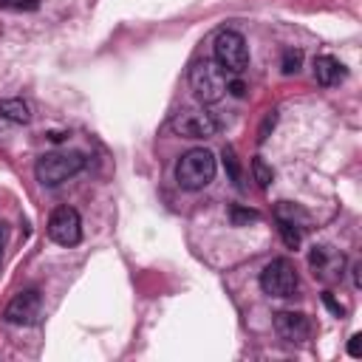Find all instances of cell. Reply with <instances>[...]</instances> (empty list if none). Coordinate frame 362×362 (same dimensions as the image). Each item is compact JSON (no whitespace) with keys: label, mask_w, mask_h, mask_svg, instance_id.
Listing matches in <instances>:
<instances>
[{"label":"cell","mask_w":362,"mask_h":362,"mask_svg":"<svg viewBox=\"0 0 362 362\" xmlns=\"http://www.w3.org/2000/svg\"><path fill=\"white\" fill-rule=\"evenodd\" d=\"M85 167V153L79 150H57V153H45L37 158V181L45 187H57L62 181H68L71 175H76Z\"/></svg>","instance_id":"1"},{"label":"cell","mask_w":362,"mask_h":362,"mask_svg":"<svg viewBox=\"0 0 362 362\" xmlns=\"http://www.w3.org/2000/svg\"><path fill=\"white\" fill-rule=\"evenodd\" d=\"M215 178V156L206 147L187 150L175 164V181L184 189H201Z\"/></svg>","instance_id":"2"},{"label":"cell","mask_w":362,"mask_h":362,"mask_svg":"<svg viewBox=\"0 0 362 362\" xmlns=\"http://www.w3.org/2000/svg\"><path fill=\"white\" fill-rule=\"evenodd\" d=\"M226 71L215 59H198L189 71V85L201 102H218L226 93Z\"/></svg>","instance_id":"3"},{"label":"cell","mask_w":362,"mask_h":362,"mask_svg":"<svg viewBox=\"0 0 362 362\" xmlns=\"http://www.w3.org/2000/svg\"><path fill=\"white\" fill-rule=\"evenodd\" d=\"M297 286H300V277H297L291 260H286V257L266 263V269L260 272V288L269 297H291L297 291Z\"/></svg>","instance_id":"4"},{"label":"cell","mask_w":362,"mask_h":362,"mask_svg":"<svg viewBox=\"0 0 362 362\" xmlns=\"http://www.w3.org/2000/svg\"><path fill=\"white\" fill-rule=\"evenodd\" d=\"M215 62L226 71V74H240L249 62V51H246V40L238 31H221L215 37Z\"/></svg>","instance_id":"5"},{"label":"cell","mask_w":362,"mask_h":362,"mask_svg":"<svg viewBox=\"0 0 362 362\" xmlns=\"http://www.w3.org/2000/svg\"><path fill=\"white\" fill-rule=\"evenodd\" d=\"M48 238L59 246H76L82 240V221L79 212L71 206H57L48 218Z\"/></svg>","instance_id":"6"},{"label":"cell","mask_w":362,"mask_h":362,"mask_svg":"<svg viewBox=\"0 0 362 362\" xmlns=\"http://www.w3.org/2000/svg\"><path fill=\"white\" fill-rule=\"evenodd\" d=\"M6 322L8 325H34L42 317V297L37 288H25L20 294L11 297V303L6 305Z\"/></svg>","instance_id":"7"},{"label":"cell","mask_w":362,"mask_h":362,"mask_svg":"<svg viewBox=\"0 0 362 362\" xmlns=\"http://www.w3.org/2000/svg\"><path fill=\"white\" fill-rule=\"evenodd\" d=\"M170 127H173L178 136H184V139H209V136H215L218 122H215V116L206 113V110H181V113L170 122Z\"/></svg>","instance_id":"8"},{"label":"cell","mask_w":362,"mask_h":362,"mask_svg":"<svg viewBox=\"0 0 362 362\" xmlns=\"http://www.w3.org/2000/svg\"><path fill=\"white\" fill-rule=\"evenodd\" d=\"M308 263H311L314 274L322 277V280L342 277V269H345V257L337 249H331V246H314L308 252Z\"/></svg>","instance_id":"9"},{"label":"cell","mask_w":362,"mask_h":362,"mask_svg":"<svg viewBox=\"0 0 362 362\" xmlns=\"http://www.w3.org/2000/svg\"><path fill=\"white\" fill-rule=\"evenodd\" d=\"M274 331L286 342H305L311 337V320L300 311H280L274 314Z\"/></svg>","instance_id":"10"},{"label":"cell","mask_w":362,"mask_h":362,"mask_svg":"<svg viewBox=\"0 0 362 362\" xmlns=\"http://www.w3.org/2000/svg\"><path fill=\"white\" fill-rule=\"evenodd\" d=\"M314 79L320 85H337L339 79H345V65L334 57H317L314 59Z\"/></svg>","instance_id":"11"},{"label":"cell","mask_w":362,"mask_h":362,"mask_svg":"<svg viewBox=\"0 0 362 362\" xmlns=\"http://www.w3.org/2000/svg\"><path fill=\"white\" fill-rule=\"evenodd\" d=\"M277 229H280V238H283V243H286L288 249H297V246H300V240H303V229H300L297 221H294V209H291V218L277 215Z\"/></svg>","instance_id":"12"},{"label":"cell","mask_w":362,"mask_h":362,"mask_svg":"<svg viewBox=\"0 0 362 362\" xmlns=\"http://www.w3.org/2000/svg\"><path fill=\"white\" fill-rule=\"evenodd\" d=\"M0 116L8 122H20V124H25L31 119L28 105L23 99H0Z\"/></svg>","instance_id":"13"},{"label":"cell","mask_w":362,"mask_h":362,"mask_svg":"<svg viewBox=\"0 0 362 362\" xmlns=\"http://www.w3.org/2000/svg\"><path fill=\"white\" fill-rule=\"evenodd\" d=\"M300 65H303V51H294V48L283 51V62H280V71H283L286 76L297 74V71H300Z\"/></svg>","instance_id":"14"},{"label":"cell","mask_w":362,"mask_h":362,"mask_svg":"<svg viewBox=\"0 0 362 362\" xmlns=\"http://www.w3.org/2000/svg\"><path fill=\"white\" fill-rule=\"evenodd\" d=\"M252 173H255V181H257L260 187H269V184H272V178H274L272 167H269L260 156H255V158H252Z\"/></svg>","instance_id":"15"},{"label":"cell","mask_w":362,"mask_h":362,"mask_svg":"<svg viewBox=\"0 0 362 362\" xmlns=\"http://www.w3.org/2000/svg\"><path fill=\"white\" fill-rule=\"evenodd\" d=\"M223 167L229 170V178L235 184H240V170H238V158H235V150L232 147H223Z\"/></svg>","instance_id":"16"},{"label":"cell","mask_w":362,"mask_h":362,"mask_svg":"<svg viewBox=\"0 0 362 362\" xmlns=\"http://www.w3.org/2000/svg\"><path fill=\"white\" fill-rule=\"evenodd\" d=\"M229 218H232L235 226H243V223H249V221H257V212H255V209H243V206H232V209H229Z\"/></svg>","instance_id":"17"},{"label":"cell","mask_w":362,"mask_h":362,"mask_svg":"<svg viewBox=\"0 0 362 362\" xmlns=\"http://www.w3.org/2000/svg\"><path fill=\"white\" fill-rule=\"evenodd\" d=\"M40 6V0H0V8H11V11H34Z\"/></svg>","instance_id":"18"},{"label":"cell","mask_w":362,"mask_h":362,"mask_svg":"<svg viewBox=\"0 0 362 362\" xmlns=\"http://www.w3.org/2000/svg\"><path fill=\"white\" fill-rule=\"evenodd\" d=\"M226 90H229L232 96H238V99L246 96V85H243V79H229V82H226Z\"/></svg>","instance_id":"19"},{"label":"cell","mask_w":362,"mask_h":362,"mask_svg":"<svg viewBox=\"0 0 362 362\" xmlns=\"http://www.w3.org/2000/svg\"><path fill=\"white\" fill-rule=\"evenodd\" d=\"M348 354H351V356H362V337H359V334L351 337V342H348Z\"/></svg>","instance_id":"20"},{"label":"cell","mask_w":362,"mask_h":362,"mask_svg":"<svg viewBox=\"0 0 362 362\" xmlns=\"http://www.w3.org/2000/svg\"><path fill=\"white\" fill-rule=\"evenodd\" d=\"M322 300H325V305H328V308H331L337 317H339V314H345V308H342V305H339V303H337L331 294H322Z\"/></svg>","instance_id":"21"},{"label":"cell","mask_w":362,"mask_h":362,"mask_svg":"<svg viewBox=\"0 0 362 362\" xmlns=\"http://www.w3.org/2000/svg\"><path fill=\"white\" fill-rule=\"evenodd\" d=\"M269 127H274V110L266 116V122H263V127H260V141L266 139V133H269Z\"/></svg>","instance_id":"22"},{"label":"cell","mask_w":362,"mask_h":362,"mask_svg":"<svg viewBox=\"0 0 362 362\" xmlns=\"http://www.w3.org/2000/svg\"><path fill=\"white\" fill-rule=\"evenodd\" d=\"M3 246H6V223H0V260H3Z\"/></svg>","instance_id":"23"}]
</instances>
